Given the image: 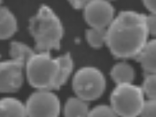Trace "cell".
Masks as SVG:
<instances>
[{
  "label": "cell",
  "mask_w": 156,
  "mask_h": 117,
  "mask_svg": "<svg viewBox=\"0 0 156 117\" xmlns=\"http://www.w3.org/2000/svg\"><path fill=\"white\" fill-rule=\"evenodd\" d=\"M147 15L133 10L121 11L107 29L106 45L114 57L136 58L147 43Z\"/></svg>",
  "instance_id": "obj_1"
},
{
  "label": "cell",
  "mask_w": 156,
  "mask_h": 117,
  "mask_svg": "<svg viewBox=\"0 0 156 117\" xmlns=\"http://www.w3.org/2000/svg\"><path fill=\"white\" fill-rule=\"evenodd\" d=\"M29 30L35 41L37 53H50L59 49L64 34V28L58 16L45 5L38 9L30 19Z\"/></svg>",
  "instance_id": "obj_2"
},
{
  "label": "cell",
  "mask_w": 156,
  "mask_h": 117,
  "mask_svg": "<svg viewBox=\"0 0 156 117\" xmlns=\"http://www.w3.org/2000/svg\"><path fill=\"white\" fill-rule=\"evenodd\" d=\"M27 80L37 90H54L58 62L49 53H35L26 65Z\"/></svg>",
  "instance_id": "obj_3"
},
{
  "label": "cell",
  "mask_w": 156,
  "mask_h": 117,
  "mask_svg": "<svg viewBox=\"0 0 156 117\" xmlns=\"http://www.w3.org/2000/svg\"><path fill=\"white\" fill-rule=\"evenodd\" d=\"M142 87L133 84L116 85L112 92L110 102L119 117H140L145 104Z\"/></svg>",
  "instance_id": "obj_4"
},
{
  "label": "cell",
  "mask_w": 156,
  "mask_h": 117,
  "mask_svg": "<svg viewBox=\"0 0 156 117\" xmlns=\"http://www.w3.org/2000/svg\"><path fill=\"white\" fill-rule=\"evenodd\" d=\"M105 87L106 80L103 73L92 66L80 69L73 79V89L76 97L87 102L101 97Z\"/></svg>",
  "instance_id": "obj_5"
},
{
  "label": "cell",
  "mask_w": 156,
  "mask_h": 117,
  "mask_svg": "<svg viewBox=\"0 0 156 117\" xmlns=\"http://www.w3.org/2000/svg\"><path fill=\"white\" fill-rule=\"evenodd\" d=\"M28 117H58L61 102L50 90H37L29 97L26 104Z\"/></svg>",
  "instance_id": "obj_6"
},
{
  "label": "cell",
  "mask_w": 156,
  "mask_h": 117,
  "mask_svg": "<svg viewBox=\"0 0 156 117\" xmlns=\"http://www.w3.org/2000/svg\"><path fill=\"white\" fill-rule=\"evenodd\" d=\"M84 17L91 28L108 29L115 19V9L105 0L88 1L84 10Z\"/></svg>",
  "instance_id": "obj_7"
},
{
  "label": "cell",
  "mask_w": 156,
  "mask_h": 117,
  "mask_svg": "<svg viewBox=\"0 0 156 117\" xmlns=\"http://www.w3.org/2000/svg\"><path fill=\"white\" fill-rule=\"evenodd\" d=\"M26 65L10 59L0 64V90L3 93H15L23 84V69Z\"/></svg>",
  "instance_id": "obj_8"
},
{
  "label": "cell",
  "mask_w": 156,
  "mask_h": 117,
  "mask_svg": "<svg viewBox=\"0 0 156 117\" xmlns=\"http://www.w3.org/2000/svg\"><path fill=\"white\" fill-rule=\"evenodd\" d=\"M1 117H28L26 105L14 97H4L0 101Z\"/></svg>",
  "instance_id": "obj_9"
},
{
  "label": "cell",
  "mask_w": 156,
  "mask_h": 117,
  "mask_svg": "<svg viewBox=\"0 0 156 117\" xmlns=\"http://www.w3.org/2000/svg\"><path fill=\"white\" fill-rule=\"evenodd\" d=\"M136 60L147 73H156V39L148 41Z\"/></svg>",
  "instance_id": "obj_10"
},
{
  "label": "cell",
  "mask_w": 156,
  "mask_h": 117,
  "mask_svg": "<svg viewBox=\"0 0 156 117\" xmlns=\"http://www.w3.org/2000/svg\"><path fill=\"white\" fill-rule=\"evenodd\" d=\"M18 29L15 16L7 7L2 6L0 9V37L6 40L15 34Z\"/></svg>",
  "instance_id": "obj_11"
},
{
  "label": "cell",
  "mask_w": 156,
  "mask_h": 117,
  "mask_svg": "<svg viewBox=\"0 0 156 117\" xmlns=\"http://www.w3.org/2000/svg\"><path fill=\"white\" fill-rule=\"evenodd\" d=\"M135 76L136 73L133 67L125 62L115 64L111 70V76L116 85L132 84Z\"/></svg>",
  "instance_id": "obj_12"
},
{
  "label": "cell",
  "mask_w": 156,
  "mask_h": 117,
  "mask_svg": "<svg viewBox=\"0 0 156 117\" xmlns=\"http://www.w3.org/2000/svg\"><path fill=\"white\" fill-rule=\"evenodd\" d=\"M89 113L88 102L77 97L69 98L64 107L65 117H88Z\"/></svg>",
  "instance_id": "obj_13"
},
{
  "label": "cell",
  "mask_w": 156,
  "mask_h": 117,
  "mask_svg": "<svg viewBox=\"0 0 156 117\" xmlns=\"http://www.w3.org/2000/svg\"><path fill=\"white\" fill-rule=\"evenodd\" d=\"M58 62V73L55 82L54 90L59 89L67 82L73 69V62L69 53L57 58Z\"/></svg>",
  "instance_id": "obj_14"
},
{
  "label": "cell",
  "mask_w": 156,
  "mask_h": 117,
  "mask_svg": "<svg viewBox=\"0 0 156 117\" xmlns=\"http://www.w3.org/2000/svg\"><path fill=\"white\" fill-rule=\"evenodd\" d=\"M35 54V52L26 44L20 41H12L10 46V55L11 59L27 65L30 59Z\"/></svg>",
  "instance_id": "obj_15"
},
{
  "label": "cell",
  "mask_w": 156,
  "mask_h": 117,
  "mask_svg": "<svg viewBox=\"0 0 156 117\" xmlns=\"http://www.w3.org/2000/svg\"><path fill=\"white\" fill-rule=\"evenodd\" d=\"M85 35L88 43L95 49H99L106 44L107 29L90 28L87 30Z\"/></svg>",
  "instance_id": "obj_16"
},
{
  "label": "cell",
  "mask_w": 156,
  "mask_h": 117,
  "mask_svg": "<svg viewBox=\"0 0 156 117\" xmlns=\"http://www.w3.org/2000/svg\"><path fill=\"white\" fill-rule=\"evenodd\" d=\"M145 97L156 99V73H147L142 85Z\"/></svg>",
  "instance_id": "obj_17"
},
{
  "label": "cell",
  "mask_w": 156,
  "mask_h": 117,
  "mask_svg": "<svg viewBox=\"0 0 156 117\" xmlns=\"http://www.w3.org/2000/svg\"><path fill=\"white\" fill-rule=\"evenodd\" d=\"M88 117H119L109 105H101L90 110Z\"/></svg>",
  "instance_id": "obj_18"
},
{
  "label": "cell",
  "mask_w": 156,
  "mask_h": 117,
  "mask_svg": "<svg viewBox=\"0 0 156 117\" xmlns=\"http://www.w3.org/2000/svg\"><path fill=\"white\" fill-rule=\"evenodd\" d=\"M140 117H156V99H148L145 101Z\"/></svg>",
  "instance_id": "obj_19"
},
{
  "label": "cell",
  "mask_w": 156,
  "mask_h": 117,
  "mask_svg": "<svg viewBox=\"0 0 156 117\" xmlns=\"http://www.w3.org/2000/svg\"><path fill=\"white\" fill-rule=\"evenodd\" d=\"M147 26L149 34L156 36V15H150L146 16Z\"/></svg>",
  "instance_id": "obj_20"
},
{
  "label": "cell",
  "mask_w": 156,
  "mask_h": 117,
  "mask_svg": "<svg viewBox=\"0 0 156 117\" xmlns=\"http://www.w3.org/2000/svg\"><path fill=\"white\" fill-rule=\"evenodd\" d=\"M70 5L76 10H84L88 4V1H84V0H73L69 1Z\"/></svg>",
  "instance_id": "obj_21"
},
{
  "label": "cell",
  "mask_w": 156,
  "mask_h": 117,
  "mask_svg": "<svg viewBox=\"0 0 156 117\" xmlns=\"http://www.w3.org/2000/svg\"><path fill=\"white\" fill-rule=\"evenodd\" d=\"M144 5L152 15H156V1H144Z\"/></svg>",
  "instance_id": "obj_22"
}]
</instances>
